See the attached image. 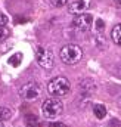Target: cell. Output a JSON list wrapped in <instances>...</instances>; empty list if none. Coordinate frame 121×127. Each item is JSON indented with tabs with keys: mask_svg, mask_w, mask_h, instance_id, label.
<instances>
[{
	"mask_svg": "<svg viewBox=\"0 0 121 127\" xmlns=\"http://www.w3.org/2000/svg\"><path fill=\"white\" fill-rule=\"evenodd\" d=\"M83 58V50L77 44H66L60 49V59L66 65H74Z\"/></svg>",
	"mask_w": 121,
	"mask_h": 127,
	"instance_id": "obj_1",
	"label": "cell"
},
{
	"mask_svg": "<svg viewBox=\"0 0 121 127\" xmlns=\"http://www.w3.org/2000/svg\"><path fill=\"white\" fill-rule=\"evenodd\" d=\"M69 87H71V84L65 77H56L49 81L47 92L52 96H63L69 92Z\"/></svg>",
	"mask_w": 121,
	"mask_h": 127,
	"instance_id": "obj_2",
	"label": "cell"
},
{
	"mask_svg": "<svg viewBox=\"0 0 121 127\" xmlns=\"http://www.w3.org/2000/svg\"><path fill=\"white\" fill-rule=\"evenodd\" d=\"M62 102L59 99H47L43 103V115L46 118H56L62 112Z\"/></svg>",
	"mask_w": 121,
	"mask_h": 127,
	"instance_id": "obj_3",
	"label": "cell"
},
{
	"mask_svg": "<svg viewBox=\"0 0 121 127\" xmlns=\"http://www.w3.org/2000/svg\"><path fill=\"white\" fill-rule=\"evenodd\" d=\"M37 62L40 64V66L43 68H52L53 66V55L49 49L44 47H37Z\"/></svg>",
	"mask_w": 121,
	"mask_h": 127,
	"instance_id": "obj_4",
	"label": "cell"
},
{
	"mask_svg": "<svg viewBox=\"0 0 121 127\" xmlns=\"http://www.w3.org/2000/svg\"><path fill=\"white\" fill-rule=\"evenodd\" d=\"M93 24V16L89 13H81V15H77L75 19L72 21V25L78 30V31H89Z\"/></svg>",
	"mask_w": 121,
	"mask_h": 127,
	"instance_id": "obj_5",
	"label": "cell"
},
{
	"mask_svg": "<svg viewBox=\"0 0 121 127\" xmlns=\"http://www.w3.org/2000/svg\"><path fill=\"white\" fill-rule=\"evenodd\" d=\"M19 95H21L22 99H28V100L35 99L37 96L40 95V86L37 83H34V81H30V83H27V84H24L21 87Z\"/></svg>",
	"mask_w": 121,
	"mask_h": 127,
	"instance_id": "obj_6",
	"label": "cell"
},
{
	"mask_svg": "<svg viewBox=\"0 0 121 127\" xmlns=\"http://www.w3.org/2000/svg\"><path fill=\"white\" fill-rule=\"evenodd\" d=\"M89 7H90V0H72L68 6V12L72 15H81L86 13Z\"/></svg>",
	"mask_w": 121,
	"mask_h": 127,
	"instance_id": "obj_7",
	"label": "cell"
},
{
	"mask_svg": "<svg viewBox=\"0 0 121 127\" xmlns=\"http://www.w3.org/2000/svg\"><path fill=\"white\" fill-rule=\"evenodd\" d=\"M111 37H112V40H114V43H115V44L121 46V24L115 25V27L112 28Z\"/></svg>",
	"mask_w": 121,
	"mask_h": 127,
	"instance_id": "obj_8",
	"label": "cell"
},
{
	"mask_svg": "<svg viewBox=\"0 0 121 127\" xmlns=\"http://www.w3.org/2000/svg\"><path fill=\"white\" fill-rule=\"evenodd\" d=\"M93 112H94L96 118H99V120H102V118H105V117H106V108H105L103 105H100V103L94 105V108H93Z\"/></svg>",
	"mask_w": 121,
	"mask_h": 127,
	"instance_id": "obj_9",
	"label": "cell"
},
{
	"mask_svg": "<svg viewBox=\"0 0 121 127\" xmlns=\"http://www.w3.org/2000/svg\"><path fill=\"white\" fill-rule=\"evenodd\" d=\"M25 123H27V126H28V127H38V126H40V124H38L37 117H35V115H31V114L25 115Z\"/></svg>",
	"mask_w": 121,
	"mask_h": 127,
	"instance_id": "obj_10",
	"label": "cell"
},
{
	"mask_svg": "<svg viewBox=\"0 0 121 127\" xmlns=\"http://www.w3.org/2000/svg\"><path fill=\"white\" fill-rule=\"evenodd\" d=\"M10 117H12V111H10L9 108H6V106H1V108H0V121L9 120Z\"/></svg>",
	"mask_w": 121,
	"mask_h": 127,
	"instance_id": "obj_11",
	"label": "cell"
},
{
	"mask_svg": "<svg viewBox=\"0 0 121 127\" xmlns=\"http://www.w3.org/2000/svg\"><path fill=\"white\" fill-rule=\"evenodd\" d=\"M21 59H22V56H21V53H15L10 59H9V64L12 65V66H18L19 64H21Z\"/></svg>",
	"mask_w": 121,
	"mask_h": 127,
	"instance_id": "obj_12",
	"label": "cell"
},
{
	"mask_svg": "<svg viewBox=\"0 0 121 127\" xmlns=\"http://www.w3.org/2000/svg\"><path fill=\"white\" fill-rule=\"evenodd\" d=\"M9 34H10V31H9L6 27H0V41L6 40V38L9 37Z\"/></svg>",
	"mask_w": 121,
	"mask_h": 127,
	"instance_id": "obj_13",
	"label": "cell"
},
{
	"mask_svg": "<svg viewBox=\"0 0 121 127\" xmlns=\"http://www.w3.org/2000/svg\"><path fill=\"white\" fill-rule=\"evenodd\" d=\"M50 1H52L53 6H56V7H62V6H65L69 0H50Z\"/></svg>",
	"mask_w": 121,
	"mask_h": 127,
	"instance_id": "obj_14",
	"label": "cell"
},
{
	"mask_svg": "<svg viewBox=\"0 0 121 127\" xmlns=\"http://www.w3.org/2000/svg\"><path fill=\"white\" fill-rule=\"evenodd\" d=\"M6 24H7V16L0 12V27H6Z\"/></svg>",
	"mask_w": 121,
	"mask_h": 127,
	"instance_id": "obj_15",
	"label": "cell"
},
{
	"mask_svg": "<svg viewBox=\"0 0 121 127\" xmlns=\"http://www.w3.org/2000/svg\"><path fill=\"white\" fill-rule=\"evenodd\" d=\"M96 24H97V31H102L103 30V21L102 19H96Z\"/></svg>",
	"mask_w": 121,
	"mask_h": 127,
	"instance_id": "obj_16",
	"label": "cell"
},
{
	"mask_svg": "<svg viewBox=\"0 0 121 127\" xmlns=\"http://www.w3.org/2000/svg\"><path fill=\"white\" fill-rule=\"evenodd\" d=\"M50 127H65V124H62V123H52Z\"/></svg>",
	"mask_w": 121,
	"mask_h": 127,
	"instance_id": "obj_17",
	"label": "cell"
},
{
	"mask_svg": "<svg viewBox=\"0 0 121 127\" xmlns=\"http://www.w3.org/2000/svg\"><path fill=\"white\" fill-rule=\"evenodd\" d=\"M114 1H115L117 4H121V0H114Z\"/></svg>",
	"mask_w": 121,
	"mask_h": 127,
	"instance_id": "obj_18",
	"label": "cell"
},
{
	"mask_svg": "<svg viewBox=\"0 0 121 127\" xmlns=\"http://www.w3.org/2000/svg\"><path fill=\"white\" fill-rule=\"evenodd\" d=\"M0 127H4V126H3V123H1V121H0Z\"/></svg>",
	"mask_w": 121,
	"mask_h": 127,
	"instance_id": "obj_19",
	"label": "cell"
}]
</instances>
